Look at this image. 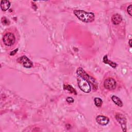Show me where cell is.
<instances>
[{
  "mask_svg": "<svg viewBox=\"0 0 132 132\" xmlns=\"http://www.w3.org/2000/svg\"><path fill=\"white\" fill-rule=\"evenodd\" d=\"M73 12L76 16L83 22L90 23L94 20L95 15L93 12H88L81 10H75Z\"/></svg>",
  "mask_w": 132,
  "mask_h": 132,
  "instance_id": "obj_1",
  "label": "cell"
},
{
  "mask_svg": "<svg viewBox=\"0 0 132 132\" xmlns=\"http://www.w3.org/2000/svg\"><path fill=\"white\" fill-rule=\"evenodd\" d=\"M76 73L79 77L88 81L91 84L94 90H96L97 89V84L95 79L93 77L89 76L82 68H78L76 71Z\"/></svg>",
  "mask_w": 132,
  "mask_h": 132,
  "instance_id": "obj_2",
  "label": "cell"
},
{
  "mask_svg": "<svg viewBox=\"0 0 132 132\" xmlns=\"http://www.w3.org/2000/svg\"><path fill=\"white\" fill-rule=\"evenodd\" d=\"M77 82L79 88L83 92L85 93H89L91 91V85L88 81L79 77V78L77 79Z\"/></svg>",
  "mask_w": 132,
  "mask_h": 132,
  "instance_id": "obj_3",
  "label": "cell"
},
{
  "mask_svg": "<svg viewBox=\"0 0 132 132\" xmlns=\"http://www.w3.org/2000/svg\"><path fill=\"white\" fill-rule=\"evenodd\" d=\"M3 41L6 46H12L15 41V38L14 34L11 32L6 33L3 38Z\"/></svg>",
  "mask_w": 132,
  "mask_h": 132,
  "instance_id": "obj_4",
  "label": "cell"
},
{
  "mask_svg": "<svg viewBox=\"0 0 132 132\" xmlns=\"http://www.w3.org/2000/svg\"><path fill=\"white\" fill-rule=\"evenodd\" d=\"M115 118L120 124L122 130L124 132L126 131V119L125 116L120 113H117L115 115Z\"/></svg>",
  "mask_w": 132,
  "mask_h": 132,
  "instance_id": "obj_5",
  "label": "cell"
},
{
  "mask_svg": "<svg viewBox=\"0 0 132 132\" xmlns=\"http://www.w3.org/2000/svg\"><path fill=\"white\" fill-rule=\"evenodd\" d=\"M117 82L113 78H108L106 79L104 82V87L109 90H112L116 89Z\"/></svg>",
  "mask_w": 132,
  "mask_h": 132,
  "instance_id": "obj_6",
  "label": "cell"
},
{
  "mask_svg": "<svg viewBox=\"0 0 132 132\" xmlns=\"http://www.w3.org/2000/svg\"><path fill=\"white\" fill-rule=\"evenodd\" d=\"M17 61L22 64L24 67L26 68H30L33 65L31 61L29 60L26 56H22L19 57L17 59Z\"/></svg>",
  "mask_w": 132,
  "mask_h": 132,
  "instance_id": "obj_7",
  "label": "cell"
},
{
  "mask_svg": "<svg viewBox=\"0 0 132 132\" xmlns=\"http://www.w3.org/2000/svg\"><path fill=\"white\" fill-rule=\"evenodd\" d=\"M96 121L99 124L104 126L108 124L109 122V119L107 117L102 115H99L96 117Z\"/></svg>",
  "mask_w": 132,
  "mask_h": 132,
  "instance_id": "obj_8",
  "label": "cell"
},
{
  "mask_svg": "<svg viewBox=\"0 0 132 132\" xmlns=\"http://www.w3.org/2000/svg\"><path fill=\"white\" fill-rule=\"evenodd\" d=\"M122 21V18L121 15L118 13L114 14L111 17V21L114 25H118L120 24Z\"/></svg>",
  "mask_w": 132,
  "mask_h": 132,
  "instance_id": "obj_9",
  "label": "cell"
},
{
  "mask_svg": "<svg viewBox=\"0 0 132 132\" xmlns=\"http://www.w3.org/2000/svg\"><path fill=\"white\" fill-rule=\"evenodd\" d=\"M10 2L9 1H1V9L3 11H7L8 9H9V8L10 7Z\"/></svg>",
  "mask_w": 132,
  "mask_h": 132,
  "instance_id": "obj_10",
  "label": "cell"
},
{
  "mask_svg": "<svg viewBox=\"0 0 132 132\" xmlns=\"http://www.w3.org/2000/svg\"><path fill=\"white\" fill-rule=\"evenodd\" d=\"M103 61L104 63H106V64H109L111 67L113 68H116L117 66V64L110 60H109L108 59V56L107 55H105L104 57H103Z\"/></svg>",
  "mask_w": 132,
  "mask_h": 132,
  "instance_id": "obj_11",
  "label": "cell"
},
{
  "mask_svg": "<svg viewBox=\"0 0 132 132\" xmlns=\"http://www.w3.org/2000/svg\"><path fill=\"white\" fill-rule=\"evenodd\" d=\"M111 100L112 101L118 106L119 107H122L123 106V103L122 101L120 100L119 97L116 95H112L111 96Z\"/></svg>",
  "mask_w": 132,
  "mask_h": 132,
  "instance_id": "obj_12",
  "label": "cell"
},
{
  "mask_svg": "<svg viewBox=\"0 0 132 132\" xmlns=\"http://www.w3.org/2000/svg\"><path fill=\"white\" fill-rule=\"evenodd\" d=\"M63 89H64V90H65L68 91L70 92V93H74V94H77L75 89L72 86H71V85H64L63 86Z\"/></svg>",
  "mask_w": 132,
  "mask_h": 132,
  "instance_id": "obj_13",
  "label": "cell"
},
{
  "mask_svg": "<svg viewBox=\"0 0 132 132\" xmlns=\"http://www.w3.org/2000/svg\"><path fill=\"white\" fill-rule=\"evenodd\" d=\"M94 102L96 106H97V107H100L102 105L103 101L101 98L99 97H95L94 99Z\"/></svg>",
  "mask_w": 132,
  "mask_h": 132,
  "instance_id": "obj_14",
  "label": "cell"
},
{
  "mask_svg": "<svg viewBox=\"0 0 132 132\" xmlns=\"http://www.w3.org/2000/svg\"><path fill=\"white\" fill-rule=\"evenodd\" d=\"M127 11L128 12V13L129 14L130 16H131L132 15V5L130 4L129 5L127 8Z\"/></svg>",
  "mask_w": 132,
  "mask_h": 132,
  "instance_id": "obj_15",
  "label": "cell"
},
{
  "mask_svg": "<svg viewBox=\"0 0 132 132\" xmlns=\"http://www.w3.org/2000/svg\"><path fill=\"white\" fill-rule=\"evenodd\" d=\"M2 23L4 25H7L9 23V20H7L5 17H3L2 19Z\"/></svg>",
  "mask_w": 132,
  "mask_h": 132,
  "instance_id": "obj_16",
  "label": "cell"
},
{
  "mask_svg": "<svg viewBox=\"0 0 132 132\" xmlns=\"http://www.w3.org/2000/svg\"><path fill=\"white\" fill-rule=\"evenodd\" d=\"M74 99L71 97H68L67 98V102L69 103H72L74 102Z\"/></svg>",
  "mask_w": 132,
  "mask_h": 132,
  "instance_id": "obj_17",
  "label": "cell"
},
{
  "mask_svg": "<svg viewBox=\"0 0 132 132\" xmlns=\"http://www.w3.org/2000/svg\"><path fill=\"white\" fill-rule=\"evenodd\" d=\"M18 51V48H16L14 50L11 51L10 53V56H13V55H14Z\"/></svg>",
  "mask_w": 132,
  "mask_h": 132,
  "instance_id": "obj_18",
  "label": "cell"
},
{
  "mask_svg": "<svg viewBox=\"0 0 132 132\" xmlns=\"http://www.w3.org/2000/svg\"><path fill=\"white\" fill-rule=\"evenodd\" d=\"M131 39H130L129 40V46H130V47H131Z\"/></svg>",
  "mask_w": 132,
  "mask_h": 132,
  "instance_id": "obj_19",
  "label": "cell"
}]
</instances>
